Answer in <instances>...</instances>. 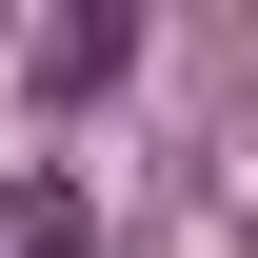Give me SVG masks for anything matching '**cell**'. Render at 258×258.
<instances>
[{
    "instance_id": "6da1fadb",
    "label": "cell",
    "mask_w": 258,
    "mask_h": 258,
    "mask_svg": "<svg viewBox=\"0 0 258 258\" xmlns=\"http://www.w3.org/2000/svg\"><path fill=\"white\" fill-rule=\"evenodd\" d=\"M99 238V199L60 179V159H40V179H0V258H80Z\"/></svg>"
},
{
    "instance_id": "7a4b0ae2",
    "label": "cell",
    "mask_w": 258,
    "mask_h": 258,
    "mask_svg": "<svg viewBox=\"0 0 258 258\" xmlns=\"http://www.w3.org/2000/svg\"><path fill=\"white\" fill-rule=\"evenodd\" d=\"M119 60H139V20H119V0H99V20H60V40H40V99H99Z\"/></svg>"
}]
</instances>
